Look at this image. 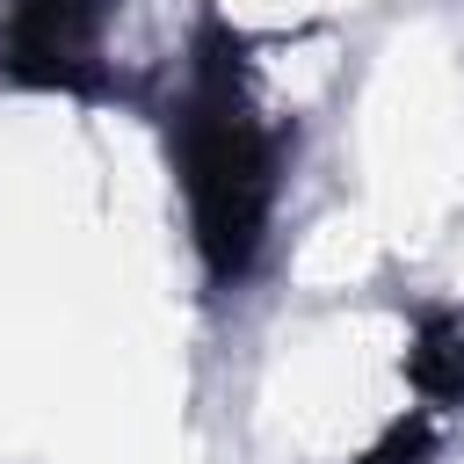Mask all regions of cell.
Here are the masks:
<instances>
[{
    "label": "cell",
    "instance_id": "cell-3",
    "mask_svg": "<svg viewBox=\"0 0 464 464\" xmlns=\"http://www.w3.org/2000/svg\"><path fill=\"white\" fill-rule=\"evenodd\" d=\"M399 370H406L413 406L450 428L464 413V304H413Z\"/></svg>",
    "mask_w": 464,
    "mask_h": 464
},
{
    "label": "cell",
    "instance_id": "cell-2",
    "mask_svg": "<svg viewBox=\"0 0 464 464\" xmlns=\"http://www.w3.org/2000/svg\"><path fill=\"white\" fill-rule=\"evenodd\" d=\"M123 0H0V87L7 94H58L80 109L130 102L116 80L109 36Z\"/></svg>",
    "mask_w": 464,
    "mask_h": 464
},
{
    "label": "cell",
    "instance_id": "cell-4",
    "mask_svg": "<svg viewBox=\"0 0 464 464\" xmlns=\"http://www.w3.org/2000/svg\"><path fill=\"white\" fill-rule=\"evenodd\" d=\"M435 450H442V420H428L420 406H406L355 464H435Z\"/></svg>",
    "mask_w": 464,
    "mask_h": 464
},
{
    "label": "cell",
    "instance_id": "cell-1",
    "mask_svg": "<svg viewBox=\"0 0 464 464\" xmlns=\"http://www.w3.org/2000/svg\"><path fill=\"white\" fill-rule=\"evenodd\" d=\"M276 44L283 36L239 29L225 7H203L174 58V87L152 109L167 174L181 188L196 268L218 297L261 268V254L276 239L283 181H290L297 123L261 102V51H276Z\"/></svg>",
    "mask_w": 464,
    "mask_h": 464
}]
</instances>
